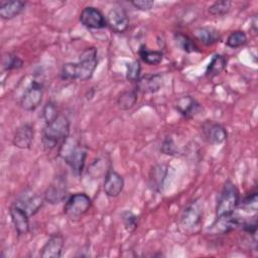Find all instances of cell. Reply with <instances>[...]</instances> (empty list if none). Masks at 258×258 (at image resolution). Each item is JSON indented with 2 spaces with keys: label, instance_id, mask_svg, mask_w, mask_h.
Returning <instances> with one entry per match:
<instances>
[{
  "label": "cell",
  "instance_id": "1",
  "mask_svg": "<svg viewBox=\"0 0 258 258\" xmlns=\"http://www.w3.org/2000/svg\"><path fill=\"white\" fill-rule=\"evenodd\" d=\"M71 123L68 117L59 114L51 122L46 123L41 135V142L46 151H51L59 146L70 137Z\"/></svg>",
  "mask_w": 258,
  "mask_h": 258
},
{
  "label": "cell",
  "instance_id": "2",
  "mask_svg": "<svg viewBox=\"0 0 258 258\" xmlns=\"http://www.w3.org/2000/svg\"><path fill=\"white\" fill-rule=\"evenodd\" d=\"M87 153V148L80 142L72 140L71 137H69L58 148V155L77 176L81 175L85 168Z\"/></svg>",
  "mask_w": 258,
  "mask_h": 258
},
{
  "label": "cell",
  "instance_id": "3",
  "mask_svg": "<svg viewBox=\"0 0 258 258\" xmlns=\"http://www.w3.org/2000/svg\"><path fill=\"white\" fill-rule=\"evenodd\" d=\"M240 203V195L237 186L231 181L227 180L218 197L216 205V218H224L232 216Z\"/></svg>",
  "mask_w": 258,
  "mask_h": 258
},
{
  "label": "cell",
  "instance_id": "4",
  "mask_svg": "<svg viewBox=\"0 0 258 258\" xmlns=\"http://www.w3.org/2000/svg\"><path fill=\"white\" fill-rule=\"evenodd\" d=\"M204 204L201 198L191 201L179 217V227L187 233H195L203 222Z\"/></svg>",
  "mask_w": 258,
  "mask_h": 258
},
{
  "label": "cell",
  "instance_id": "5",
  "mask_svg": "<svg viewBox=\"0 0 258 258\" xmlns=\"http://www.w3.org/2000/svg\"><path fill=\"white\" fill-rule=\"evenodd\" d=\"M91 206L92 200L86 192H76L66 200L63 214L72 221H79L87 214Z\"/></svg>",
  "mask_w": 258,
  "mask_h": 258
},
{
  "label": "cell",
  "instance_id": "6",
  "mask_svg": "<svg viewBox=\"0 0 258 258\" xmlns=\"http://www.w3.org/2000/svg\"><path fill=\"white\" fill-rule=\"evenodd\" d=\"M98 64V51L94 46L85 48L79 56L78 62H75L76 78L80 81L90 80Z\"/></svg>",
  "mask_w": 258,
  "mask_h": 258
},
{
  "label": "cell",
  "instance_id": "7",
  "mask_svg": "<svg viewBox=\"0 0 258 258\" xmlns=\"http://www.w3.org/2000/svg\"><path fill=\"white\" fill-rule=\"evenodd\" d=\"M43 97V85L39 81H32L31 84L26 88L23 95L20 98V107L28 112L36 110L42 101Z\"/></svg>",
  "mask_w": 258,
  "mask_h": 258
},
{
  "label": "cell",
  "instance_id": "8",
  "mask_svg": "<svg viewBox=\"0 0 258 258\" xmlns=\"http://www.w3.org/2000/svg\"><path fill=\"white\" fill-rule=\"evenodd\" d=\"M44 201L50 205H58L64 202L68 197V187L66 178L57 176L47 186L43 194Z\"/></svg>",
  "mask_w": 258,
  "mask_h": 258
},
{
  "label": "cell",
  "instance_id": "9",
  "mask_svg": "<svg viewBox=\"0 0 258 258\" xmlns=\"http://www.w3.org/2000/svg\"><path fill=\"white\" fill-rule=\"evenodd\" d=\"M107 26L115 33H124L129 27V18L121 6L112 7L106 15Z\"/></svg>",
  "mask_w": 258,
  "mask_h": 258
},
{
  "label": "cell",
  "instance_id": "10",
  "mask_svg": "<svg viewBox=\"0 0 258 258\" xmlns=\"http://www.w3.org/2000/svg\"><path fill=\"white\" fill-rule=\"evenodd\" d=\"M83 26L89 29H102L107 27V21L104 14L94 6L85 7L79 17Z\"/></svg>",
  "mask_w": 258,
  "mask_h": 258
},
{
  "label": "cell",
  "instance_id": "11",
  "mask_svg": "<svg viewBox=\"0 0 258 258\" xmlns=\"http://www.w3.org/2000/svg\"><path fill=\"white\" fill-rule=\"evenodd\" d=\"M202 133L207 142L215 145L223 143L228 137L226 128L222 124L212 120H208L203 123Z\"/></svg>",
  "mask_w": 258,
  "mask_h": 258
},
{
  "label": "cell",
  "instance_id": "12",
  "mask_svg": "<svg viewBox=\"0 0 258 258\" xmlns=\"http://www.w3.org/2000/svg\"><path fill=\"white\" fill-rule=\"evenodd\" d=\"M9 215L14 229L18 236L26 235L29 232V215L24 208L14 203L9 208Z\"/></svg>",
  "mask_w": 258,
  "mask_h": 258
},
{
  "label": "cell",
  "instance_id": "13",
  "mask_svg": "<svg viewBox=\"0 0 258 258\" xmlns=\"http://www.w3.org/2000/svg\"><path fill=\"white\" fill-rule=\"evenodd\" d=\"M174 109L186 119L194 118L204 111L203 106L189 95L179 97L174 103Z\"/></svg>",
  "mask_w": 258,
  "mask_h": 258
},
{
  "label": "cell",
  "instance_id": "14",
  "mask_svg": "<svg viewBox=\"0 0 258 258\" xmlns=\"http://www.w3.org/2000/svg\"><path fill=\"white\" fill-rule=\"evenodd\" d=\"M64 246V238L60 233H53L39 251L42 258H59Z\"/></svg>",
  "mask_w": 258,
  "mask_h": 258
},
{
  "label": "cell",
  "instance_id": "15",
  "mask_svg": "<svg viewBox=\"0 0 258 258\" xmlns=\"http://www.w3.org/2000/svg\"><path fill=\"white\" fill-rule=\"evenodd\" d=\"M124 184L123 176L111 168L104 177L103 189L106 196L110 198H117L123 191Z\"/></svg>",
  "mask_w": 258,
  "mask_h": 258
},
{
  "label": "cell",
  "instance_id": "16",
  "mask_svg": "<svg viewBox=\"0 0 258 258\" xmlns=\"http://www.w3.org/2000/svg\"><path fill=\"white\" fill-rule=\"evenodd\" d=\"M34 137L33 126L29 123H24L17 127L14 132L12 143L19 149H29L32 145Z\"/></svg>",
  "mask_w": 258,
  "mask_h": 258
},
{
  "label": "cell",
  "instance_id": "17",
  "mask_svg": "<svg viewBox=\"0 0 258 258\" xmlns=\"http://www.w3.org/2000/svg\"><path fill=\"white\" fill-rule=\"evenodd\" d=\"M162 76L160 74H147L140 77L136 83V91L141 93H155L162 86Z\"/></svg>",
  "mask_w": 258,
  "mask_h": 258
},
{
  "label": "cell",
  "instance_id": "18",
  "mask_svg": "<svg viewBox=\"0 0 258 258\" xmlns=\"http://www.w3.org/2000/svg\"><path fill=\"white\" fill-rule=\"evenodd\" d=\"M26 6L25 1L2 0L0 2V17L3 20H11L17 17Z\"/></svg>",
  "mask_w": 258,
  "mask_h": 258
},
{
  "label": "cell",
  "instance_id": "19",
  "mask_svg": "<svg viewBox=\"0 0 258 258\" xmlns=\"http://www.w3.org/2000/svg\"><path fill=\"white\" fill-rule=\"evenodd\" d=\"M166 175H167V165L166 164L154 165L149 172V177H148L149 187L152 190L159 192L163 187V183H164Z\"/></svg>",
  "mask_w": 258,
  "mask_h": 258
},
{
  "label": "cell",
  "instance_id": "20",
  "mask_svg": "<svg viewBox=\"0 0 258 258\" xmlns=\"http://www.w3.org/2000/svg\"><path fill=\"white\" fill-rule=\"evenodd\" d=\"M194 34L205 45H212L220 41L221 36L219 31L211 26H202L195 29Z\"/></svg>",
  "mask_w": 258,
  "mask_h": 258
},
{
  "label": "cell",
  "instance_id": "21",
  "mask_svg": "<svg viewBox=\"0 0 258 258\" xmlns=\"http://www.w3.org/2000/svg\"><path fill=\"white\" fill-rule=\"evenodd\" d=\"M43 201H44V198L36 194H30L28 196L25 195L15 203L21 206L22 208H24L29 216H33L40 210V208L43 205Z\"/></svg>",
  "mask_w": 258,
  "mask_h": 258
},
{
  "label": "cell",
  "instance_id": "22",
  "mask_svg": "<svg viewBox=\"0 0 258 258\" xmlns=\"http://www.w3.org/2000/svg\"><path fill=\"white\" fill-rule=\"evenodd\" d=\"M111 169L110 159L106 156H100L96 158L88 167V173L93 178H100L102 176L105 177L107 172Z\"/></svg>",
  "mask_w": 258,
  "mask_h": 258
},
{
  "label": "cell",
  "instance_id": "23",
  "mask_svg": "<svg viewBox=\"0 0 258 258\" xmlns=\"http://www.w3.org/2000/svg\"><path fill=\"white\" fill-rule=\"evenodd\" d=\"M226 64H227V61L224 55L220 53L214 54L206 69V72H205L206 77L209 79H212L219 76L226 69Z\"/></svg>",
  "mask_w": 258,
  "mask_h": 258
},
{
  "label": "cell",
  "instance_id": "24",
  "mask_svg": "<svg viewBox=\"0 0 258 258\" xmlns=\"http://www.w3.org/2000/svg\"><path fill=\"white\" fill-rule=\"evenodd\" d=\"M138 94L136 90H125L122 91L117 97V106L123 111L130 110L137 102Z\"/></svg>",
  "mask_w": 258,
  "mask_h": 258
},
{
  "label": "cell",
  "instance_id": "25",
  "mask_svg": "<svg viewBox=\"0 0 258 258\" xmlns=\"http://www.w3.org/2000/svg\"><path fill=\"white\" fill-rule=\"evenodd\" d=\"M138 54L142 61L149 66H156L162 61L163 53L160 50H150L145 44L140 45Z\"/></svg>",
  "mask_w": 258,
  "mask_h": 258
},
{
  "label": "cell",
  "instance_id": "26",
  "mask_svg": "<svg viewBox=\"0 0 258 258\" xmlns=\"http://www.w3.org/2000/svg\"><path fill=\"white\" fill-rule=\"evenodd\" d=\"M174 41H175L176 45L184 52L191 53V52H200L201 51L200 47L197 45V43L194 41V39L182 32H176L174 34Z\"/></svg>",
  "mask_w": 258,
  "mask_h": 258
},
{
  "label": "cell",
  "instance_id": "27",
  "mask_svg": "<svg viewBox=\"0 0 258 258\" xmlns=\"http://www.w3.org/2000/svg\"><path fill=\"white\" fill-rule=\"evenodd\" d=\"M22 66H23V60L17 54L12 52H7L3 54L2 62H1L2 71L11 72V71L22 68Z\"/></svg>",
  "mask_w": 258,
  "mask_h": 258
},
{
  "label": "cell",
  "instance_id": "28",
  "mask_svg": "<svg viewBox=\"0 0 258 258\" xmlns=\"http://www.w3.org/2000/svg\"><path fill=\"white\" fill-rule=\"evenodd\" d=\"M247 35L244 31L242 30H235L232 31L226 40V45L231 47V48H238L247 43Z\"/></svg>",
  "mask_w": 258,
  "mask_h": 258
},
{
  "label": "cell",
  "instance_id": "29",
  "mask_svg": "<svg viewBox=\"0 0 258 258\" xmlns=\"http://www.w3.org/2000/svg\"><path fill=\"white\" fill-rule=\"evenodd\" d=\"M121 220H122V223H123V226H124L125 230L128 233H133L138 227L139 217L131 211L127 210V211L122 212L121 213Z\"/></svg>",
  "mask_w": 258,
  "mask_h": 258
},
{
  "label": "cell",
  "instance_id": "30",
  "mask_svg": "<svg viewBox=\"0 0 258 258\" xmlns=\"http://www.w3.org/2000/svg\"><path fill=\"white\" fill-rule=\"evenodd\" d=\"M141 77V64L139 60H132L126 64V79L131 83H137Z\"/></svg>",
  "mask_w": 258,
  "mask_h": 258
},
{
  "label": "cell",
  "instance_id": "31",
  "mask_svg": "<svg viewBox=\"0 0 258 258\" xmlns=\"http://www.w3.org/2000/svg\"><path fill=\"white\" fill-rule=\"evenodd\" d=\"M232 6L231 1H217L209 7V12L215 16H222L227 14Z\"/></svg>",
  "mask_w": 258,
  "mask_h": 258
},
{
  "label": "cell",
  "instance_id": "32",
  "mask_svg": "<svg viewBox=\"0 0 258 258\" xmlns=\"http://www.w3.org/2000/svg\"><path fill=\"white\" fill-rule=\"evenodd\" d=\"M58 115H59V113H58V110H57V106L53 102L48 101L43 106V108H42V117L44 119L45 124L51 122Z\"/></svg>",
  "mask_w": 258,
  "mask_h": 258
},
{
  "label": "cell",
  "instance_id": "33",
  "mask_svg": "<svg viewBox=\"0 0 258 258\" xmlns=\"http://www.w3.org/2000/svg\"><path fill=\"white\" fill-rule=\"evenodd\" d=\"M239 206H241L242 210L245 212H256L257 211V192L253 191L247 197L243 199L242 202L239 203Z\"/></svg>",
  "mask_w": 258,
  "mask_h": 258
},
{
  "label": "cell",
  "instance_id": "34",
  "mask_svg": "<svg viewBox=\"0 0 258 258\" xmlns=\"http://www.w3.org/2000/svg\"><path fill=\"white\" fill-rule=\"evenodd\" d=\"M161 151L164 154H167V155H174V154H176V146H175V143L173 142L172 138L166 137L163 140L162 145H161Z\"/></svg>",
  "mask_w": 258,
  "mask_h": 258
},
{
  "label": "cell",
  "instance_id": "35",
  "mask_svg": "<svg viewBox=\"0 0 258 258\" xmlns=\"http://www.w3.org/2000/svg\"><path fill=\"white\" fill-rule=\"evenodd\" d=\"M130 3L134 6V8L141 11H148L154 5V2L152 0H135L131 1Z\"/></svg>",
  "mask_w": 258,
  "mask_h": 258
}]
</instances>
